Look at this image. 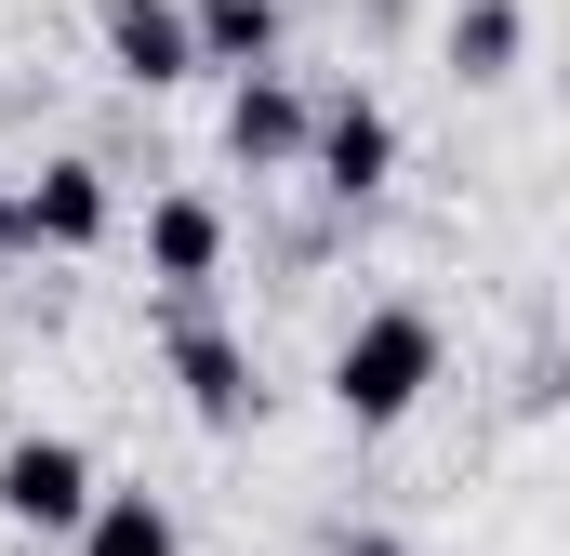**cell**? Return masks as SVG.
Wrapping results in <instances>:
<instances>
[{"instance_id":"obj_1","label":"cell","mask_w":570,"mask_h":556,"mask_svg":"<svg viewBox=\"0 0 570 556\" xmlns=\"http://www.w3.org/2000/svg\"><path fill=\"white\" fill-rule=\"evenodd\" d=\"M451 371V331H438V305H358V331L332 345V411L358 424V437H385V424L425 411V385Z\"/></svg>"},{"instance_id":"obj_2","label":"cell","mask_w":570,"mask_h":556,"mask_svg":"<svg viewBox=\"0 0 570 556\" xmlns=\"http://www.w3.org/2000/svg\"><path fill=\"white\" fill-rule=\"evenodd\" d=\"M159 371H173V398L213 424V437H239V424L266 411V385H253V345L213 318V291H199V305H159Z\"/></svg>"},{"instance_id":"obj_3","label":"cell","mask_w":570,"mask_h":556,"mask_svg":"<svg viewBox=\"0 0 570 556\" xmlns=\"http://www.w3.org/2000/svg\"><path fill=\"white\" fill-rule=\"evenodd\" d=\"M94 450L80 437H53V424H27V437H0V517H13V544H53L67 556V530L94 517Z\"/></svg>"},{"instance_id":"obj_4","label":"cell","mask_w":570,"mask_h":556,"mask_svg":"<svg viewBox=\"0 0 570 556\" xmlns=\"http://www.w3.org/2000/svg\"><path fill=\"white\" fill-rule=\"evenodd\" d=\"M305 186H318V199H385V186H399V107H385V93H318V120H305Z\"/></svg>"},{"instance_id":"obj_5","label":"cell","mask_w":570,"mask_h":556,"mask_svg":"<svg viewBox=\"0 0 570 556\" xmlns=\"http://www.w3.org/2000/svg\"><path fill=\"white\" fill-rule=\"evenodd\" d=\"M107 226H120L107 159H40V172L13 186V239H27V252H94Z\"/></svg>"},{"instance_id":"obj_6","label":"cell","mask_w":570,"mask_h":556,"mask_svg":"<svg viewBox=\"0 0 570 556\" xmlns=\"http://www.w3.org/2000/svg\"><path fill=\"white\" fill-rule=\"evenodd\" d=\"M94 53L134 80V93H186L199 80V40H186V0H94Z\"/></svg>"},{"instance_id":"obj_7","label":"cell","mask_w":570,"mask_h":556,"mask_svg":"<svg viewBox=\"0 0 570 556\" xmlns=\"http://www.w3.org/2000/svg\"><path fill=\"white\" fill-rule=\"evenodd\" d=\"M146 278H159V305H199V291L226 278V212H213L199 186L146 199Z\"/></svg>"},{"instance_id":"obj_8","label":"cell","mask_w":570,"mask_h":556,"mask_svg":"<svg viewBox=\"0 0 570 556\" xmlns=\"http://www.w3.org/2000/svg\"><path fill=\"white\" fill-rule=\"evenodd\" d=\"M305 120H318V93H292L279 67H266V80L226 93V159L239 172H305Z\"/></svg>"},{"instance_id":"obj_9","label":"cell","mask_w":570,"mask_h":556,"mask_svg":"<svg viewBox=\"0 0 570 556\" xmlns=\"http://www.w3.org/2000/svg\"><path fill=\"white\" fill-rule=\"evenodd\" d=\"M438 53H451V80H518V53H531V13L518 0H451V27H438Z\"/></svg>"},{"instance_id":"obj_10","label":"cell","mask_w":570,"mask_h":556,"mask_svg":"<svg viewBox=\"0 0 570 556\" xmlns=\"http://www.w3.org/2000/svg\"><path fill=\"white\" fill-rule=\"evenodd\" d=\"M186 40H199V67H226V80H266V67H279V0H186Z\"/></svg>"},{"instance_id":"obj_11","label":"cell","mask_w":570,"mask_h":556,"mask_svg":"<svg viewBox=\"0 0 570 556\" xmlns=\"http://www.w3.org/2000/svg\"><path fill=\"white\" fill-rule=\"evenodd\" d=\"M67 556H186V517L159 490H94V517L67 530Z\"/></svg>"},{"instance_id":"obj_12","label":"cell","mask_w":570,"mask_h":556,"mask_svg":"<svg viewBox=\"0 0 570 556\" xmlns=\"http://www.w3.org/2000/svg\"><path fill=\"white\" fill-rule=\"evenodd\" d=\"M332 556H412V544H399V530H345Z\"/></svg>"},{"instance_id":"obj_13","label":"cell","mask_w":570,"mask_h":556,"mask_svg":"<svg viewBox=\"0 0 570 556\" xmlns=\"http://www.w3.org/2000/svg\"><path fill=\"white\" fill-rule=\"evenodd\" d=\"M0 252H27V239H13V186H0Z\"/></svg>"},{"instance_id":"obj_14","label":"cell","mask_w":570,"mask_h":556,"mask_svg":"<svg viewBox=\"0 0 570 556\" xmlns=\"http://www.w3.org/2000/svg\"><path fill=\"white\" fill-rule=\"evenodd\" d=\"M13 556H53V544H13Z\"/></svg>"}]
</instances>
